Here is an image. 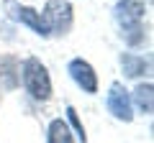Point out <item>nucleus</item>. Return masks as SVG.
Segmentation results:
<instances>
[{
  "mask_svg": "<svg viewBox=\"0 0 154 143\" xmlns=\"http://www.w3.org/2000/svg\"><path fill=\"white\" fill-rule=\"evenodd\" d=\"M67 125H69L72 136H77V138H80V143H88V136H85L82 120H80V115H77V110L72 107V105H67Z\"/></svg>",
  "mask_w": 154,
  "mask_h": 143,
  "instance_id": "nucleus-12",
  "label": "nucleus"
},
{
  "mask_svg": "<svg viewBox=\"0 0 154 143\" xmlns=\"http://www.w3.org/2000/svg\"><path fill=\"white\" fill-rule=\"evenodd\" d=\"M3 10H5L8 18H13L16 23H21V26H28L36 36H41V39H46V36H51L49 28H46L44 18H41V13L36 10V8L31 5H21L18 0H3Z\"/></svg>",
  "mask_w": 154,
  "mask_h": 143,
  "instance_id": "nucleus-3",
  "label": "nucleus"
},
{
  "mask_svg": "<svg viewBox=\"0 0 154 143\" xmlns=\"http://www.w3.org/2000/svg\"><path fill=\"white\" fill-rule=\"evenodd\" d=\"M118 61H121V69H123V77L126 79H141V77H146L149 69H152V61L149 59H144V56H139V54H131V51L121 54Z\"/></svg>",
  "mask_w": 154,
  "mask_h": 143,
  "instance_id": "nucleus-7",
  "label": "nucleus"
},
{
  "mask_svg": "<svg viewBox=\"0 0 154 143\" xmlns=\"http://www.w3.org/2000/svg\"><path fill=\"white\" fill-rule=\"evenodd\" d=\"M41 18H44L49 33H54V36H67L69 28H72V21H75L72 3L69 0H46L44 10H41Z\"/></svg>",
  "mask_w": 154,
  "mask_h": 143,
  "instance_id": "nucleus-2",
  "label": "nucleus"
},
{
  "mask_svg": "<svg viewBox=\"0 0 154 143\" xmlns=\"http://www.w3.org/2000/svg\"><path fill=\"white\" fill-rule=\"evenodd\" d=\"M18 77H21V84L28 92V97H33L36 102H46L51 97V77L46 66L41 64V59H36V56L23 59L18 66Z\"/></svg>",
  "mask_w": 154,
  "mask_h": 143,
  "instance_id": "nucleus-1",
  "label": "nucleus"
},
{
  "mask_svg": "<svg viewBox=\"0 0 154 143\" xmlns=\"http://www.w3.org/2000/svg\"><path fill=\"white\" fill-rule=\"evenodd\" d=\"M144 13H146V0H116L113 5V18L121 26H131V23H141Z\"/></svg>",
  "mask_w": 154,
  "mask_h": 143,
  "instance_id": "nucleus-6",
  "label": "nucleus"
},
{
  "mask_svg": "<svg viewBox=\"0 0 154 143\" xmlns=\"http://www.w3.org/2000/svg\"><path fill=\"white\" fill-rule=\"evenodd\" d=\"M121 39L128 46H141L146 39V31H144V23H131V26H121Z\"/></svg>",
  "mask_w": 154,
  "mask_h": 143,
  "instance_id": "nucleus-11",
  "label": "nucleus"
},
{
  "mask_svg": "<svg viewBox=\"0 0 154 143\" xmlns=\"http://www.w3.org/2000/svg\"><path fill=\"white\" fill-rule=\"evenodd\" d=\"M105 107L108 112L121 123H131L134 120V105H131V95L121 82H110L108 92H105Z\"/></svg>",
  "mask_w": 154,
  "mask_h": 143,
  "instance_id": "nucleus-4",
  "label": "nucleus"
},
{
  "mask_svg": "<svg viewBox=\"0 0 154 143\" xmlns=\"http://www.w3.org/2000/svg\"><path fill=\"white\" fill-rule=\"evenodd\" d=\"M67 74L72 77V82L77 84V87L82 89L85 95H95L98 92V74H95L93 64L85 59H72L69 64H67Z\"/></svg>",
  "mask_w": 154,
  "mask_h": 143,
  "instance_id": "nucleus-5",
  "label": "nucleus"
},
{
  "mask_svg": "<svg viewBox=\"0 0 154 143\" xmlns=\"http://www.w3.org/2000/svg\"><path fill=\"white\" fill-rule=\"evenodd\" d=\"M18 61L13 56H3L0 59V87L3 89H16L21 84V77H18Z\"/></svg>",
  "mask_w": 154,
  "mask_h": 143,
  "instance_id": "nucleus-9",
  "label": "nucleus"
},
{
  "mask_svg": "<svg viewBox=\"0 0 154 143\" xmlns=\"http://www.w3.org/2000/svg\"><path fill=\"white\" fill-rule=\"evenodd\" d=\"M46 143H75V136H72L67 120L54 118V120L49 123V130H46Z\"/></svg>",
  "mask_w": 154,
  "mask_h": 143,
  "instance_id": "nucleus-10",
  "label": "nucleus"
},
{
  "mask_svg": "<svg viewBox=\"0 0 154 143\" xmlns=\"http://www.w3.org/2000/svg\"><path fill=\"white\" fill-rule=\"evenodd\" d=\"M131 95V105H134V110L141 112V115H152L154 110V84L149 82V79H144V82H139L136 87H134Z\"/></svg>",
  "mask_w": 154,
  "mask_h": 143,
  "instance_id": "nucleus-8",
  "label": "nucleus"
}]
</instances>
